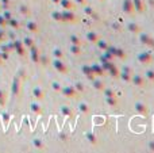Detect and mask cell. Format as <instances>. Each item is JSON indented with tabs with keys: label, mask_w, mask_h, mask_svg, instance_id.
Masks as SVG:
<instances>
[{
	"label": "cell",
	"mask_w": 154,
	"mask_h": 153,
	"mask_svg": "<svg viewBox=\"0 0 154 153\" xmlns=\"http://www.w3.org/2000/svg\"><path fill=\"white\" fill-rule=\"evenodd\" d=\"M69 39H70V43H72V45H81L82 43L81 38L77 37V35H70Z\"/></svg>",
	"instance_id": "cell-21"
},
{
	"label": "cell",
	"mask_w": 154,
	"mask_h": 153,
	"mask_svg": "<svg viewBox=\"0 0 154 153\" xmlns=\"http://www.w3.org/2000/svg\"><path fill=\"white\" fill-rule=\"evenodd\" d=\"M92 86H93V88H95L96 91H103V89L106 88L104 83L101 80H99V79H93V80H92Z\"/></svg>",
	"instance_id": "cell-12"
},
{
	"label": "cell",
	"mask_w": 154,
	"mask_h": 153,
	"mask_svg": "<svg viewBox=\"0 0 154 153\" xmlns=\"http://www.w3.org/2000/svg\"><path fill=\"white\" fill-rule=\"evenodd\" d=\"M106 103L108 106H116L118 105L116 96H108V98H106Z\"/></svg>",
	"instance_id": "cell-20"
},
{
	"label": "cell",
	"mask_w": 154,
	"mask_h": 153,
	"mask_svg": "<svg viewBox=\"0 0 154 153\" xmlns=\"http://www.w3.org/2000/svg\"><path fill=\"white\" fill-rule=\"evenodd\" d=\"M145 76H146V80H149V81H152V83H154V70L153 69L146 70Z\"/></svg>",
	"instance_id": "cell-23"
},
{
	"label": "cell",
	"mask_w": 154,
	"mask_h": 153,
	"mask_svg": "<svg viewBox=\"0 0 154 153\" xmlns=\"http://www.w3.org/2000/svg\"><path fill=\"white\" fill-rule=\"evenodd\" d=\"M82 73H84L85 76L88 75H92V69H91V65H82Z\"/></svg>",
	"instance_id": "cell-27"
},
{
	"label": "cell",
	"mask_w": 154,
	"mask_h": 153,
	"mask_svg": "<svg viewBox=\"0 0 154 153\" xmlns=\"http://www.w3.org/2000/svg\"><path fill=\"white\" fill-rule=\"evenodd\" d=\"M53 56H54V58H64V52L61 50V49L60 48H56L53 50Z\"/></svg>",
	"instance_id": "cell-19"
},
{
	"label": "cell",
	"mask_w": 154,
	"mask_h": 153,
	"mask_svg": "<svg viewBox=\"0 0 154 153\" xmlns=\"http://www.w3.org/2000/svg\"><path fill=\"white\" fill-rule=\"evenodd\" d=\"M123 11H125V14H128V15H133L135 12L133 5V0H123Z\"/></svg>",
	"instance_id": "cell-4"
},
{
	"label": "cell",
	"mask_w": 154,
	"mask_h": 153,
	"mask_svg": "<svg viewBox=\"0 0 154 153\" xmlns=\"http://www.w3.org/2000/svg\"><path fill=\"white\" fill-rule=\"evenodd\" d=\"M70 53L75 54V56H80L82 53V49H81V45H72L70 43V48H69Z\"/></svg>",
	"instance_id": "cell-14"
},
{
	"label": "cell",
	"mask_w": 154,
	"mask_h": 153,
	"mask_svg": "<svg viewBox=\"0 0 154 153\" xmlns=\"http://www.w3.org/2000/svg\"><path fill=\"white\" fill-rule=\"evenodd\" d=\"M127 27H128V30H130L131 33H138L139 31V26L137 23H130Z\"/></svg>",
	"instance_id": "cell-28"
},
{
	"label": "cell",
	"mask_w": 154,
	"mask_h": 153,
	"mask_svg": "<svg viewBox=\"0 0 154 153\" xmlns=\"http://www.w3.org/2000/svg\"><path fill=\"white\" fill-rule=\"evenodd\" d=\"M62 14V20L64 22H76V15L73 14V10H65Z\"/></svg>",
	"instance_id": "cell-3"
},
{
	"label": "cell",
	"mask_w": 154,
	"mask_h": 153,
	"mask_svg": "<svg viewBox=\"0 0 154 153\" xmlns=\"http://www.w3.org/2000/svg\"><path fill=\"white\" fill-rule=\"evenodd\" d=\"M99 38H100V35H99L97 33H95V31H88V33H87V39L89 41V42L96 43Z\"/></svg>",
	"instance_id": "cell-13"
},
{
	"label": "cell",
	"mask_w": 154,
	"mask_h": 153,
	"mask_svg": "<svg viewBox=\"0 0 154 153\" xmlns=\"http://www.w3.org/2000/svg\"><path fill=\"white\" fill-rule=\"evenodd\" d=\"M149 148H150V151H152V152H154V142L149 144Z\"/></svg>",
	"instance_id": "cell-36"
},
{
	"label": "cell",
	"mask_w": 154,
	"mask_h": 153,
	"mask_svg": "<svg viewBox=\"0 0 154 153\" xmlns=\"http://www.w3.org/2000/svg\"><path fill=\"white\" fill-rule=\"evenodd\" d=\"M32 111H34V113H37V114H41V113H42V108H41L39 105H37V103H32Z\"/></svg>",
	"instance_id": "cell-32"
},
{
	"label": "cell",
	"mask_w": 154,
	"mask_h": 153,
	"mask_svg": "<svg viewBox=\"0 0 154 153\" xmlns=\"http://www.w3.org/2000/svg\"><path fill=\"white\" fill-rule=\"evenodd\" d=\"M51 88H53V91L54 92H61V89H62V87H61V84L58 83V81H53V83H51Z\"/></svg>",
	"instance_id": "cell-22"
},
{
	"label": "cell",
	"mask_w": 154,
	"mask_h": 153,
	"mask_svg": "<svg viewBox=\"0 0 154 153\" xmlns=\"http://www.w3.org/2000/svg\"><path fill=\"white\" fill-rule=\"evenodd\" d=\"M84 11H85V14H87V15H92V14H93V10H92V8H89V7H85Z\"/></svg>",
	"instance_id": "cell-34"
},
{
	"label": "cell",
	"mask_w": 154,
	"mask_h": 153,
	"mask_svg": "<svg viewBox=\"0 0 154 153\" xmlns=\"http://www.w3.org/2000/svg\"><path fill=\"white\" fill-rule=\"evenodd\" d=\"M152 56L153 54L150 53V52H142L138 56V60L142 64H150V62H152Z\"/></svg>",
	"instance_id": "cell-7"
},
{
	"label": "cell",
	"mask_w": 154,
	"mask_h": 153,
	"mask_svg": "<svg viewBox=\"0 0 154 153\" xmlns=\"http://www.w3.org/2000/svg\"><path fill=\"white\" fill-rule=\"evenodd\" d=\"M58 5H61L64 10H75V7H76L73 0H60Z\"/></svg>",
	"instance_id": "cell-10"
},
{
	"label": "cell",
	"mask_w": 154,
	"mask_h": 153,
	"mask_svg": "<svg viewBox=\"0 0 154 153\" xmlns=\"http://www.w3.org/2000/svg\"><path fill=\"white\" fill-rule=\"evenodd\" d=\"M51 16H53L54 20H57V22H62V14L60 12V11H54V12L51 14Z\"/></svg>",
	"instance_id": "cell-25"
},
{
	"label": "cell",
	"mask_w": 154,
	"mask_h": 153,
	"mask_svg": "<svg viewBox=\"0 0 154 153\" xmlns=\"http://www.w3.org/2000/svg\"><path fill=\"white\" fill-rule=\"evenodd\" d=\"M79 111L81 114H88V113H89V107H88L87 103L82 102V103H80V105H79Z\"/></svg>",
	"instance_id": "cell-18"
},
{
	"label": "cell",
	"mask_w": 154,
	"mask_h": 153,
	"mask_svg": "<svg viewBox=\"0 0 154 153\" xmlns=\"http://www.w3.org/2000/svg\"><path fill=\"white\" fill-rule=\"evenodd\" d=\"M60 113H61V115H64V117H73V114H75L72 110V107L68 105H62L61 107H60Z\"/></svg>",
	"instance_id": "cell-9"
},
{
	"label": "cell",
	"mask_w": 154,
	"mask_h": 153,
	"mask_svg": "<svg viewBox=\"0 0 154 153\" xmlns=\"http://www.w3.org/2000/svg\"><path fill=\"white\" fill-rule=\"evenodd\" d=\"M101 92L104 94V96H106V98H108V96H115V92L112 91V89H109V88H104Z\"/></svg>",
	"instance_id": "cell-30"
},
{
	"label": "cell",
	"mask_w": 154,
	"mask_h": 153,
	"mask_svg": "<svg viewBox=\"0 0 154 153\" xmlns=\"http://www.w3.org/2000/svg\"><path fill=\"white\" fill-rule=\"evenodd\" d=\"M107 72H108L109 75L112 76V77H118V76H119V69H118V68L115 67L114 64H112L111 67L108 68V70H107Z\"/></svg>",
	"instance_id": "cell-17"
},
{
	"label": "cell",
	"mask_w": 154,
	"mask_h": 153,
	"mask_svg": "<svg viewBox=\"0 0 154 153\" xmlns=\"http://www.w3.org/2000/svg\"><path fill=\"white\" fill-rule=\"evenodd\" d=\"M130 83H133L134 86H138V87H142L145 84V77L143 76H141V75H131V80H130Z\"/></svg>",
	"instance_id": "cell-5"
},
{
	"label": "cell",
	"mask_w": 154,
	"mask_h": 153,
	"mask_svg": "<svg viewBox=\"0 0 154 153\" xmlns=\"http://www.w3.org/2000/svg\"><path fill=\"white\" fill-rule=\"evenodd\" d=\"M73 3H75L76 5H81L82 7V5L87 4V0H73Z\"/></svg>",
	"instance_id": "cell-33"
},
{
	"label": "cell",
	"mask_w": 154,
	"mask_h": 153,
	"mask_svg": "<svg viewBox=\"0 0 154 153\" xmlns=\"http://www.w3.org/2000/svg\"><path fill=\"white\" fill-rule=\"evenodd\" d=\"M61 94L64 95L65 98H76L77 96V91L75 89V87L73 86H66V87H62L61 89Z\"/></svg>",
	"instance_id": "cell-2"
},
{
	"label": "cell",
	"mask_w": 154,
	"mask_h": 153,
	"mask_svg": "<svg viewBox=\"0 0 154 153\" xmlns=\"http://www.w3.org/2000/svg\"><path fill=\"white\" fill-rule=\"evenodd\" d=\"M141 42L143 43V45H152V43H153V39L150 38V35H147V34H141Z\"/></svg>",
	"instance_id": "cell-16"
},
{
	"label": "cell",
	"mask_w": 154,
	"mask_h": 153,
	"mask_svg": "<svg viewBox=\"0 0 154 153\" xmlns=\"http://www.w3.org/2000/svg\"><path fill=\"white\" fill-rule=\"evenodd\" d=\"M53 67L57 72L60 73H68V65L62 61L61 58H54L53 60Z\"/></svg>",
	"instance_id": "cell-1"
},
{
	"label": "cell",
	"mask_w": 154,
	"mask_h": 153,
	"mask_svg": "<svg viewBox=\"0 0 154 153\" xmlns=\"http://www.w3.org/2000/svg\"><path fill=\"white\" fill-rule=\"evenodd\" d=\"M100 2H101V0H100Z\"/></svg>",
	"instance_id": "cell-39"
},
{
	"label": "cell",
	"mask_w": 154,
	"mask_h": 153,
	"mask_svg": "<svg viewBox=\"0 0 154 153\" xmlns=\"http://www.w3.org/2000/svg\"><path fill=\"white\" fill-rule=\"evenodd\" d=\"M34 96L35 98H38V99H43V96H45V95H43V91L41 88H35L34 89Z\"/></svg>",
	"instance_id": "cell-26"
},
{
	"label": "cell",
	"mask_w": 154,
	"mask_h": 153,
	"mask_svg": "<svg viewBox=\"0 0 154 153\" xmlns=\"http://www.w3.org/2000/svg\"><path fill=\"white\" fill-rule=\"evenodd\" d=\"M87 138H88V141H89L91 144H93V145H96V137H95V134H92V133H88L87 134Z\"/></svg>",
	"instance_id": "cell-31"
},
{
	"label": "cell",
	"mask_w": 154,
	"mask_h": 153,
	"mask_svg": "<svg viewBox=\"0 0 154 153\" xmlns=\"http://www.w3.org/2000/svg\"><path fill=\"white\" fill-rule=\"evenodd\" d=\"M30 27H31L30 30H32V31H37V30H38V26L35 23H31V24H30Z\"/></svg>",
	"instance_id": "cell-35"
},
{
	"label": "cell",
	"mask_w": 154,
	"mask_h": 153,
	"mask_svg": "<svg viewBox=\"0 0 154 153\" xmlns=\"http://www.w3.org/2000/svg\"><path fill=\"white\" fill-rule=\"evenodd\" d=\"M152 61H154V56H152Z\"/></svg>",
	"instance_id": "cell-38"
},
{
	"label": "cell",
	"mask_w": 154,
	"mask_h": 153,
	"mask_svg": "<svg viewBox=\"0 0 154 153\" xmlns=\"http://www.w3.org/2000/svg\"><path fill=\"white\" fill-rule=\"evenodd\" d=\"M133 5H134L135 12H143V10H145L143 0H133Z\"/></svg>",
	"instance_id": "cell-11"
},
{
	"label": "cell",
	"mask_w": 154,
	"mask_h": 153,
	"mask_svg": "<svg viewBox=\"0 0 154 153\" xmlns=\"http://www.w3.org/2000/svg\"><path fill=\"white\" fill-rule=\"evenodd\" d=\"M114 56L119 57V58H125L126 53H125V50H122V49H115V54H114Z\"/></svg>",
	"instance_id": "cell-29"
},
{
	"label": "cell",
	"mask_w": 154,
	"mask_h": 153,
	"mask_svg": "<svg viewBox=\"0 0 154 153\" xmlns=\"http://www.w3.org/2000/svg\"><path fill=\"white\" fill-rule=\"evenodd\" d=\"M91 69H92V73L95 76H103L106 73V70L103 69L101 64H92L91 65Z\"/></svg>",
	"instance_id": "cell-8"
},
{
	"label": "cell",
	"mask_w": 154,
	"mask_h": 153,
	"mask_svg": "<svg viewBox=\"0 0 154 153\" xmlns=\"http://www.w3.org/2000/svg\"><path fill=\"white\" fill-rule=\"evenodd\" d=\"M51 3H53V4H56V5H58L60 0H51Z\"/></svg>",
	"instance_id": "cell-37"
},
{
	"label": "cell",
	"mask_w": 154,
	"mask_h": 153,
	"mask_svg": "<svg viewBox=\"0 0 154 153\" xmlns=\"http://www.w3.org/2000/svg\"><path fill=\"white\" fill-rule=\"evenodd\" d=\"M134 108H135V113L139 114V115H146L147 114V107L145 103L142 102H137L135 106H134Z\"/></svg>",
	"instance_id": "cell-6"
},
{
	"label": "cell",
	"mask_w": 154,
	"mask_h": 153,
	"mask_svg": "<svg viewBox=\"0 0 154 153\" xmlns=\"http://www.w3.org/2000/svg\"><path fill=\"white\" fill-rule=\"evenodd\" d=\"M96 45H97V48H100L101 50H107V48H108V42H107L106 39H101V38H99L97 42H96Z\"/></svg>",
	"instance_id": "cell-15"
},
{
	"label": "cell",
	"mask_w": 154,
	"mask_h": 153,
	"mask_svg": "<svg viewBox=\"0 0 154 153\" xmlns=\"http://www.w3.org/2000/svg\"><path fill=\"white\" fill-rule=\"evenodd\" d=\"M73 87H75V89L77 91V94H80V92H84V86H82L81 83H80V81H76L75 84H73Z\"/></svg>",
	"instance_id": "cell-24"
}]
</instances>
